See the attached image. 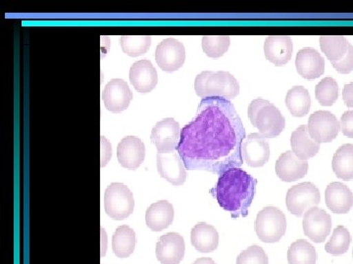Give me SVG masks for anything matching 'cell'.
Wrapping results in <instances>:
<instances>
[{"instance_id":"6da1fadb","label":"cell","mask_w":353,"mask_h":264,"mask_svg":"<svg viewBox=\"0 0 353 264\" xmlns=\"http://www.w3.org/2000/svg\"><path fill=\"white\" fill-rule=\"evenodd\" d=\"M245 129L234 104L221 97L199 103L194 119L183 126L176 152L188 170L215 175L243 164Z\"/></svg>"},{"instance_id":"7a4b0ae2","label":"cell","mask_w":353,"mask_h":264,"mask_svg":"<svg viewBox=\"0 0 353 264\" xmlns=\"http://www.w3.org/2000/svg\"><path fill=\"white\" fill-rule=\"evenodd\" d=\"M257 180L241 168H232L220 175L212 195L221 208L233 219L246 217L256 191Z\"/></svg>"},{"instance_id":"3957f363","label":"cell","mask_w":353,"mask_h":264,"mask_svg":"<svg viewBox=\"0 0 353 264\" xmlns=\"http://www.w3.org/2000/svg\"><path fill=\"white\" fill-rule=\"evenodd\" d=\"M194 90L202 98L221 97L231 100L240 94V83L228 72H202L194 80Z\"/></svg>"},{"instance_id":"277c9868","label":"cell","mask_w":353,"mask_h":264,"mask_svg":"<svg viewBox=\"0 0 353 264\" xmlns=\"http://www.w3.org/2000/svg\"><path fill=\"white\" fill-rule=\"evenodd\" d=\"M255 232L264 243H277L287 230V219L282 210L276 207H266L260 210L255 219Z\"/></svg>"},{"instance_id":"5b68a950","label":"cell","mask_w":353,"mask_h":264,"mask_svg":"<svg viewBox=\"0 0 353 264\" xmlns=\"http://www.w3.org/2000/svg\"><path fill=\"white\" fill-rule=\"evenodd\" d=\"M104 208L111 219H126L132 214L134 208L131 190L123 183L114 182L109 185L104 194Z\"/></svg>"},{"instance_id":"8992f818","label":"cell","mask_w":353,"mask_h":264,"mask_svg":"<svg viewBox=\"0 0 353 264\" xmlns=\"http://www.w3.org/2000/svg\"><path fill=\"white\" fill-rule=\"evenodd\" d=\"M321 200L319 189L313 183L303 182L288 190L285 204L290 214L303 217L309 208L317 207Z\"/></svg>"},{"instance_id":"52a82bcc","label":"cell","mask_w":353,"mask_h":264,"mask_svg":"<svg viewBox=\"0 0 353 264\" xmlns=\"http://www.w3.org/2000/svg\"><path fill=\"white\" fill-rule=\"evenodd\" d=\"M307 127L311 138L321 144L331 142L338 136L341 124L333 113L317 111L309 118Z\"/></svg>"},{"instance_id":"ba28073f","label":"cell","mask_w":353,"mask_h":264,"mask_svg":"<svg viewBox=\"0 0 353 264\" xmlns=\"http://www.w3.org/2000/svg\"><path fill=\"white\" fill-rule=\"evenodd\" d=\"M150 139L159 154L174 152L180 142V124L172 118L160 120L153 127Z\"/></svg>"},{"instance_id":"9c48e42d","label":"cell","mask_w":353,"mask_h":264,"mask_svg":"<svg viewBox=\"0 0 353 264\" xmlns=\"http://www.w3.org/2000/svg\"><path fill=\"white\" fill-rule=\"evenodd\" d=\"M158 66L165 72H175L185 63V50L183 44L176 38H166L158 44L155 50Z\"/></svg>"},{"instance_id":"30bf717a","label":"cell","mask_w":353,"mask_h":264,"mask_svg":"<svg viewBox=\"0 0 353 264\" xmlns=\"http://www.w3.org/2000/svg\"><path fill=\"white\" fill-rule=\"evenodd\" d=\"M303 226L305 236L319 244L326 241L331 232L332 219L326 210L313 207L304 214Z\"/></svg>"},{"instance_id":"8fae6325","label":"cell","mask_w":353,"mask_h":264,"mask_svg":"<svg viewBox=\"0 0 353 264\" xmlns=\"http://www.w3.org/2000/svg\"><path fill=\"white\" fill-rule=\"evenodd\" d=\"M243 159L252 168L263 166L270 159V145L260 133L246 136L241 147Z\"/></svg>"},{"instance_id":"7c38bea8","label":"cell","mask_w":353,"mask_h":264,"mask_svg":"<svg viewBox=\"0 0 353 264\" xmlns=\"http://www.w3.org/2000/svg\"><path fill=\"white\" fill-rule=\"evenodd\" d=\"M157 170L160 176L175 186H180L187 179V168L178 152L165 153L157 157Z\"/></svg>"},{"instance_id":"4fadbf2b","label":"cell","mask_w":353,"mask_h":264,"mask_svg":"<svg viewBox=\"0 0 353 264\" xmlns=\"http://www.w3.org/2000/svg\"><path fill=\"white\" fill-rule=\"evenodd\" d=\"M103 101L110 112L120 113L129 107L132 99V90L122 78H114L106 85L103 91Z\"/></svg>"},{"instance_id":"5bb4252c","label":"cell","mask_w":353,"mask_h":264,"mask_svg":"<svg viewBox=\"0 0 353 264\" xmlns=\"http://www.w3.org/2000/svg\"><path fill=\"white\" fill-rule=\"evenodd\" d=\"M185 245L183 236L171 232L160 237L157 244V258L162 264H179L185 256Z\"/></svg>"},{"instance_id":"9a60e30c","label":"cell","mask_w":353,"mask_h":264,"mask_svg":"<svg viewBox=\"0 0 353 264\" xmlns=\"http://www.w3.org/2000/svg\"><path fill=\"white\" fill-rule=\"evenodd\" d=\"M145 143L137 136H127L118 144V161L123 168L137 170L145 161Z\"/></svg>"},{"instance_id":"2e32d148","label":"cell","mask_w":353,"mask_h":264,"mask_svg":"<svg viewBox=\"0 0 353 264\" xmlns=\"http://www.w3.org/2000/svg\"><path fill=\"white\" fill-rule=\"evenodd\" d=\"M285 120L281 111L270 103L262 108L255 120L254 126L265 138H273L284 131Z\"/></svg>"},{"instance_id":"e0dca14e","label":"cell","mask_w":353,"mask_h":264,"mask_svg":"<svg viewBox=\"0 0 353 264\" xmlns=\"http://www.w3.org/2000/svg\"><path fill=\"white\" fill-rule=\"evenodd\" d=\"M307 161L299 159L292 151L281 155L276 162V173L285 182H294L307 175Z\"/></svg>"},{"instance_id":"ac0fdd59","label":"cell","mask_w":353,"mask_h":264,"mask_svg":"<svg viewBox=\"0 0 353 264\" xmlns=\"http://www.w3.org/2000/svg\"><path fill=\"white\" fill-rule=\"evenodd\" d=\"M296 67L297 73L303 78L314 80L324 74L325 60L314 48H303L296 54Z\"/></svg>"},{"instance_id":"d6986e66","label":"cell","mask_w":353,"mask_h":264,"mask_svg":"<svg viewBox=\"0 0 353 264\" xmlns=\"http://www.w3.org/2000/svg\"><path fill=\"white\" fill-rule=\"evenodd\" d=\"M130 82L134 89L141 94L152 91L158 82L157 69L148 60H141L132 65L130 69Z\"/></svg>"},{"instance_id":"ffe728a7","label":"cell","mask_w":353,"mask_h":264,"mask_svg":"<svg viewBox=\"0 0 353 264\" xmlns=\"http://www.w3.org/2000/svg\"><path fill=\"white\" fill-rule=\"evenodd\" d=\"M292 51L294 44L289 36H271L265 41V56L276 66H283L289 63Z\"/></svg>"},{"instance_id":"44dd1931","label":"cell","mask_w":353,"mask_h":264,"mask_svg":"<svg viewBox=\"0 0 353 264\" xmlns=\"http://www.w3.org/2000/svg\"><path fill=\"white\" fill-rule=\"evenodd\" d=\"M327 207L334 214H345L352 210L353 194L347 185L341 182H332L325 192Z\"/></svg>"},{"instance_id":"7402d4cb","label":"cell","mask_w":353,"mask_h":264,"mask_svg":"<svg viewBox=\"0 0 353 264\" xmlns=\"http://www.w3.org/2000/svg\"><path fill=\"white\" fill-rule=\"evenodd\" d=\"M175 212L168 201H159L152 204L146 210V226L150 230L160 232L168 228L173 222Z\"/></svg>"},{"instance_id":"603a6c76","label":"cell","mask_w":353,"mask_h":264,"mask_svg":"<svg viewBox=\"0 0 353 264\" xmlns=\"http://www.w3.org/2000/svg\"><path fill=\"white\" fill-rule=\"evenodd\" d=\"M190 241L196 251L208 254L217 249L219 245V234L214 226L205 222H199L192 229Z\"/></svg>"},{"instance_id":"cb8c5ba5","label":"cell","mask_w":353,"mask_h":264,"mask_svg":"<svg viewBox=\"0 0 353 264\" xmlns=\"http://www.w3.org/2000/svg\"><path fill=\"white\" fill-rule=\"evenodd\" d=\"M290 144L292 152L303 161H307L310 157H314L320 150L319 143L311 138L308 127L305 124L297 127L296 131L292 132Z\"/></svg>"},{"instance_id":"d4e9b609","label":"cell","mask_w":353,"mask_h":264,"mask_svg":"<svg viewBox=\"0 0 353 264\" xmlns=\"http://www.w3.org/2000/svg\"><path fill=\"white\" fill-rule=\"evenodd\" d=\"M285 105L294 117H304L311 106V97L305 87L297 85L290 88L285 96Z\"/></svg>"},{"instance_id":"484cf974","label":"cell","mask_w":353,"mask_h":264,"mask_svg":"<svg viewBox=\"0 0 353 264\" xmlns=\"http://www.w3.org/2000/svg\"><path fill=\"white\" fill-rule=\"evenodd\" d=\"M332 166L338 178L345 182L353 179V144L343 145L336 150Z\"/></svg>"},{"instance_id":"4316f807","label":"cell","mask_w":353,"mask_h":264,"mask_svg":"<svg viewBox=\"0 0 353 264\" xmlns=\"http://www.w3.org/2000/svg\"><path fill=\"white\" fill-rule=\"evenodd\" d=\"M136 247V233L131 227L120 226L113 235L112 249L116 256L120 258H129Z\"/></svg>"},{"instance_id":"83f0119b","label":"cell","mask_w":353,"mask_h":264,"mask_svg":"<svg viewBox=\"0 0 353 264\" xmlns=\"http://www.w3.org/2000/svg\"><path fill=\"white\" fill-rule=\"evenodd\" d=\"M350 44L345 36H323L320 38V46L323 53H325L332 63L341 61L345 56Z\"/></svg>"},{"instance_id":"f1b7e54d","label":"cell","mask_w":353,"mask_h":264,"mask_svg":"<svg viewBox=\"0 0 353 264\" xmlns=\"http://www.w3.org/2000/svg\"><path fill=\"white\" fill-rule=\"evenodd\" d=\"M317 252L315 248L305 240H297L288 250L290 264H316Z\"/></svg>"},{"instance_id":"f546056e","label":"cell","mask_w":353,"mask_h":264,"mask_svg":"<svg viewBox=\"0 0 353 264\" xmlns=\"http://www.w3.org/2000/svg\"><path fill=\"white\" fill-rule=\"evenodd\" d=\"M121 48L125 54L138 57L145 54L152 45V38L148 36H123L120 39Z\"/></svg>"},{"instance_id":"4dcf8cb0","label":"cell","mask_w":353,"mask_h":264,"mask_svg":"<svg viewBox=\"0 0 353 264\" xmlns=\"http://www.w3.org/2000/svg\"><path fill=\"white\" fill-rule=\"evenodd\" d=\"M350 242H352V236L350 231L345 226H340L334 228L331 239L325 245V250L333 256H341L348 251Z\"/></svg>"},{"instance_id":"1f68e13d","label":"cell","mask_w":353,"mask_h":264,"mask_svg":"<svg viewBox=\"0 0 353 264\" xmlns=\"http://www.w3.org/2000/svg\"><path fill=\"white\" fill-rule=\"evenodd\" d=\"M315 96L322 106H332L338 100L339 85L333 78H323L316 85Z\"/></svg>"},{"instance_id":"d6a6232c","label":"cell","mask_w":353,"mask_h":264,"mask_svg":"<svg viewBox=\"0 0 353 264\" xmlns=\"http://www.w3.org/2000/svg\"><path fill=\"white\" fill-rule=\"evenodd\" d=\"M231 38L228 36H205L202 38V50L211 58L223 56L229 50Z\"/></svg>"},{"instance_id":"836d02e7","label":"cell","mask_w":353,"mask_h":264,"mask_svg":"<svg viewBox=\"0 0 353 264\" xmlns=\"http://www.w3.org/2000/svg\"><path fill=\"white\" fill-rule=\"evenodd\" d=\"M266 252L259 245H252L239 254L236 264H268Z\"/></svg>"},{"instance_id":"e575fe53","label":"cell","mask_w":353,"mask_h":264,"mask_svg":"<svg viewBox=\"0 0 353 264\" xmlns=\"http://www.w3.org/2000/svg\"><path fill=\"white\" fill-rule=\"evenodd\" d=\"M334 69L341 74H348L353 69V46L350 44L345 56L341 61L332 63Z\"/></svg>"},{"instance_id":"d590c367","label":"cell","mask_w":353,"mask_h":264,"mask_svg":"<svg viewBox=\"0 0 353 264\" xmlns=\"http://www.w3.org/2000/svg\"><path fill=\"white\" fill-rule=\"evenodd\" d=\"M341 129L343 135L353 138V111H347L341 116Z\"/></svg>"},{"instance_id":"8d00e7d4","label":"cell","mask_w":353,"mask_h":264,"mask_svg":"<svg viewBox=\"0 0 353 264\" xmlns=\"http://www.w3.org/2000/svg\"><path fill=\"white\" fill-rule=\"evenodd\" d=\"M270 103L268 100H265V99H255L253 100L252 103L248 106V119H250V122L253 126L255 124V120H256L257 115L260 112L262 108L265 107V106L268 105Z\"/></svg>"},{"instance_id":"74e56055","label":"cell","mask_w":353,"mask_h":264,"mask_svg":"<svg viewBox=\"0 0 353 264\" xmlns=\"http://www.w3.org/2000/svg\"><path fill=\"white\" fill-rule=\"evenodd\" d=\"M101 166H105L110 161L111 157H112V147H111L110 143L108 142V139L101 136Z\"/></svg>"},{"instance_id":"f35d334b","label":"cell","mask_w":353,"mask_h":264,"mask_svg":"<svg viewBox=\"0 0 353 264\" xmlns=\"http://www.w3.org/2000/svg\"><path fill=\"white\" fill-rule=\"evenodd\" d=\"M343 98L347 107L353 108V82L347 83L343 87Z\"/></svg>"},{"instance_id":"ab89813d","label":"cell","mask_w":353,"mask_h":264,"mask_svg":"<svg viewBox=\"0 0 353 264\" xmlns=\"http://www.w3.org/2000/svg\"><path fill=\"white\" fill-rule=\"evenodd\" d=\"M108 234H106V231L104 229L101 228V256L103 258L106 254V251H108Z\"/></svg>"},{"instance_id":"60d3db41","label":"cell","mask_w":353,"mask_h":264,"mask_svg":"<svg viewBox=\"0 0 353 264\" xmlns=\"http://www.w3.org/2000/svg\"><path fill=\"white\" fill-rule=\"evenodd\" d=\"M192 264H216L215 261L210 258H201L196 259Z\"/></svg>"},{"instance_id":"b9f144b4","label":"cell","mask_w":353,"mask_h":264,"mask_svg":"<svg viewBox=\"0 0 353 264\" xmlns=\"http://www.w3.org/2000/svg\"><path fill=\"white\" fill-rule=\"evenodd\" d=\"M352 256H353V251H352Z\"/></svg>"}]
</instances>
